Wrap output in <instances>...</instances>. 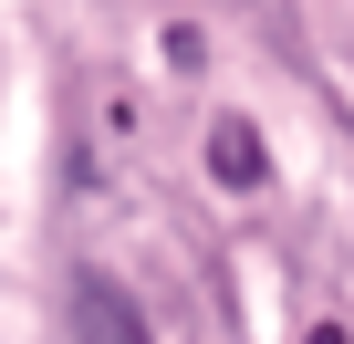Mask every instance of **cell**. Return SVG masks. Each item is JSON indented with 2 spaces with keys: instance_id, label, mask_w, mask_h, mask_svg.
<instances>
[{
  "instance_id": "3957f363",
  "label": "cell",
  "mask_w": 354,
  "mask_h": 344,
  "mask_svg": "<svg viewBox=\"0 0 354 344\" xmlns=\"http://www.w3.org/2000/svg\"><path fill=\"white\" fill-rule=\"evenodd\" d=\"M302 344H344V323H313V334H302Z\"/></svg>"
},
{
  "instance_id": "7a4b0ae2",
  "label": "cell",
  "mask_w": 354,
  "mask_h": 344,
  "mask_svg": "<svg viewBox=\"0 0 354 344\" xmlns=\"http://www.w3.org/2000/svg\"><path fill=\"white\" fill-rule=\"evenodd\" d=\"M209 167L230 188H261V136H250V115H219L209 125Z\"/></svg>"
},
{
  "instance_id": "6da1fadb",
  "label": "cell",
  "mask_w": 354,
  "mask_h": 344,
  "mask_svg": "<svg viewBox=\"0 0 354 344\" xmlns=\"http://www.w3.org/2000/svg\"><path fill=\"white\" fill-rule=\"evenodd\" d=\"M73 344H146V313H136L104 271H84V282H73Z\"/></svg>"
}]
</instances>
